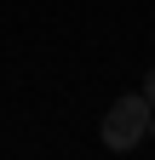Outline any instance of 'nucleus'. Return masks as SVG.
<instances>
[{
	"label": "nucleus",
	"instance_id": "nucleus-1",
	"mask_svg": "<svg viewBox=\"0 0 155 160\" xmlns=\"http://www.w3.org/2000/svg\"><path fill=\"white\" fill-rule=\"evenodd\" d=\"M98 132H104V143H109L115 154H126L132 143H144V132H149V97H144V92H126V97H115Z\"/></svg>",
	"mask_w": 155,
	"mask_h": 160
},
{
	"label": "nucleus",
	"instance_id": "nucleus-2",
	"mask_svg": "<svg viewBox=\"0 0 155 160\" xmlns=\"http://www.w3.org/2000/svg\"><path fill=\"white\" fill-rule=\"evenodd\" d=\"M144 97H149V109H155V69L144 74Z\"/></svg>",
	"mask_w": 155,
	"mask_h": 160
},
{
	"label": "nucleus",
	"instance_id": "nucleus-3",
	"mask_svg": "<svg viewBox=\"0 0 155 160\" xmlns=\"http://www.w3.org/2000/svg\"><path fill=\"white\" fill-rule=\"evenodd\" d=\"M144 137H155V109H149V132H144Z\"/></svg>",
	"mask_w": 155,
	"mask_h": 160
}]
</instances>
